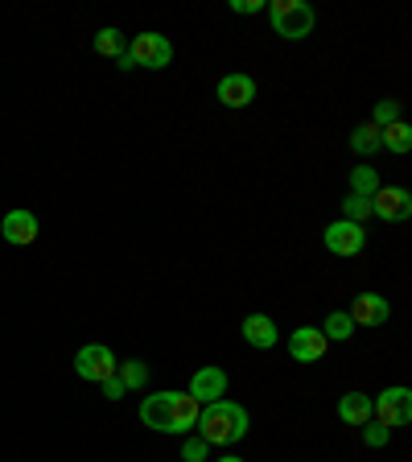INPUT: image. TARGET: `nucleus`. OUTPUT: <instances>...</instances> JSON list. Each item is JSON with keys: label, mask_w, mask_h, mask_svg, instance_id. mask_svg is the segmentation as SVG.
I'll list each match as a JSON object with an SVG mask.
<instances>
[{"label": "nucleus", "mask_w": 412, "mask_h": 462, "mask_svg": "<svg viewBox=\"0 0 412 462\" xmlns=\"http://www.w3.org/2000/svg\"><path fill=\"white\" fill-rule=\"evenodd\" d=\"M99 388H104V396H107V401H120V396H124V384H120L115 375H112V380H104V384H99Z\"/></svg>", "instance_id": "cd10ccee"}, {"label": "nucleus", "mask_w": 412, "mask_h": 462, "mask_svg": "<svg viewBox=\"0 0 412 462\" xmlns=\"http://www.w3.org/2000/svg\"><path fill=\"white\" fill-rule=\"evenodd\" d=\"M190 396L198 404L223 401V396H227V372H223V367H198L190 380Z\"/></svg>", "instance_id": "ddd939ff"}, {"label": "nucleus", "mask_w": 412, "mask_h": 462, "mask_svg": "<svg viewBox=\"0 0 412 462\" xmlns=\"http://www.w3.org/2000/svg\"><path fill=\"white\" fill-rule=\"evenodd\" d=\"M124 50H128V42H124V33H120L115 25H107V29H99L96 33V54H104V58H112L115 62Z\"/></svg>", "instance_id": "412c9836"}, {"label": "nucleus", "mask_w": 412, "mask_h": 462, "mask_svg": "<svg viewBox=\"0 0 412 462\" xmlns=\"http://www.w3.org/2000/svg\"><path fill=\"white\" fill-rule=\"evenodd\" d=\"M0 236H5V244H13V248H25V244L38 240V215L25 211V207H17V211L5 215Z\"/></svg>", "instance_id": "f8f14e48"}, {"label": "nucleus", "mask_w": 412, "mask_h": 462, "mask_svg": "<svg viewBox=\"0 0 412 462\" xmlns=\"http://www.w3.org/2000/svg\"><path fill=\"white\" fill-rule=\"evenodd\" d=\"M269 25H272V33L285 42H306L317 25V9L306 5V0H272Z\"/></svg>", "instance_id": "f03ea898"}, {"label": "nucleus", "mask_w": 412, "mask_h": 462, "mask_svg": "<svg viewBox=\"0 0 412 462\" xmlns=\"http://www.w3.org/2000/svg\"><path fill=\"white\" fill-rule=\"evenodd\" d=\"M371 417L384 430H400V425L412 421V393L404 384L396 388H384L380 396H371Z\"/></svg>", "instance_id": "20e7f679"}, {"label": "nucleus", "mask_w": 412, "mask_h": 462, "mask_svg": "<svg viewBox=\"0 0 412 462\" xmlns=\"http://www.w3.org/2000/svg\"><path fill=\"white\" fill-rule=\"evenodd\" d=\"M198 413H202V404L194 401L190 393H178V401H173V430L169 433H190L194 425H198Z\"/></svg>", "instance_id": "dca6fc26"}, {"label": "nucleus", "mask_w": 412, "mask_h": 462, "mask_svg": "<svg viewBox=\"0 0 412 462\" xmlns=\"http://www.w3.org/2000/svg\"><path fill=\"white\" fill-rule=\"evenodd\" d=\"M338 421H343V425H355V430H363V425L371 421V396L346 393L343 401H338Z\"/></svg>", "instance_id": "2eb2a0df"}, {"label": "nucleus", "mask_w": 412, "mask_h": 462, "mask_svg": "<svg viewBox=\"0 0 412 462\" xmlns=\"http://www.w3.org/2000/svg\"><path fill=\"white\" fill-rule=\"evenodd\" d=\"M115 380L124 384V393H136V388L149 384V364H141V359H124V364L115 367Z\"/></svg>", "instance_id": "6ab92c4d"}, {"label": "nucleus", "mask_w": 412, "mask_h": 462, "mask_svg": "<svg viewBox=\"0 0 412 462\" xmlns=\"http://www.w3.org/2000/svg\"><path fill=\"white\" fill-rule=\"evenodd\" d=\"M396 120H400V104H396V99H380V104L371 107L375 128H388V125H396Z\"/></svg>", "instance_id": "b1692460"}, {"label": "nucleus", "mask_w": 412, "mask_h": 462, "mask_svg": "<svg viewBox=\"0 0 412 462\" xmlns=\"http://www.w3.org/2000/svg\"><path fill=\"white\" fill-rule=\"evenodd\" d=\"M346 314H351V322H355V327H388L392 306H388L384 293H371V289H367V293H359L355 306L346 310Z\"/></svg>", "instance_id": "1a4fd4ad"}, {"label": "nucleus", "mask_w": 412, "mask_h": 462, "mask_svg": "<svg viewBox=\"0 0 412 462\" xmlns=\"http://www.w3.org/2000/svg\"><path fill=\"white\" fill-rule=\"evenodd\" d=\"M322 335H326V343H346V338L355 335V322H351L346 310H334V314L322 322Z\"/></svg>", "instance_id": "aec40b11"}, {"label": "nucleus", "mask_w": 412, "mask_h": 462, "mask_svg": "<svg viewBox=\"0 0 412 462\" xmlns=\"http://www.w3.org/2000/svg\"><path fill=\"white\" fill-rule=\"evenodd\" d=\"M351 153H359V157H371V153H380L384 144H380V128L367 120V125H355V133H351Z\"/></svg>", "instance_id": "f3484780"}, {"label": "nucleus", "mask_w": 412, "mask_h": 462, "mask_svg": "<svg viewBox=\"0 0 412 462\" xmlns=\"http://www.w3.org/2000/svg\"><path fill=\"white\" fill-rule=\"evenodd\" d=\"M215 96H219V104H223V107L240 112V107H248L252 99H256V79L243 75V70H231V75H223V79H219Z\"/></svg>", "instance_id": "6e6552de"}, {"label": "nucleus", "mask_w": 412, "mask_h": 462, "mask_svg": "<svg viewBox=\"0 0 412 462\" xmlns=\"http://www.w3.org/2000/svg\"><path fill=\"white\" fill-rule=\"evenodd\" d=\"M326 335H322V327H298L293 335H288V356L298 359V364H317V359L326 356Z\"/></svg>", "instance_id": "9d476101"}, {"label": "nucleus", "mask_w": 412, "mask_h": 462, "mask_svg": "<svg viewBox=\"0 0 412 462\" xmlns=\"http://www.w3.org/2000/svg\"><path fill=\"white\" fill-rule=\"evenodd\" d=\"M380 144H384L388 153H408V149H412V128H408V120H396V125L380 128Z\"/></svg>", "instance_id": "a211bd4d"}, {"label": "nucleus", "mask_w": 412, "mask_h": 462, "mask_svg": "<svg viewBox=\"0 0 412 462\" xmlns=\"http://www.w3.org/2000/svg\"><path fill=\"white\" fill-rule=\"evenodd\" d=\"M173 401H178V393H173V388L144 396V401H141V421L149 425V430H157V433H169L173 430Z\"/></svg>", "instance_id": "9b49d317"}, {"label": "nucleus", "mask_w": 412, "mask_h": 462, "mask_svg": "<svg viewBox=\"0 0 412 462\" xmlns=\"http://www.w3.org/2000/svg\"><path fill=\"white\" fill-rule=\"evenodd\" d=\"M128 54H133V62L144 70H165L173 62V42L165 38V33H136V38L128 42Z\"/></svg>", "instance_id": "39448f33"}, {"label": "nucleus", "mask_w": 412, "mask_h": 462, "mask_svg": "<svg viewBox=\"0 0 412 462\" xmlns=\"http://www.w3.org/2000/svg\"><path fill=\"white\" fill-rule=\"evenodd\" d=\"M115 367H120V359H115V351L107 343L78 346V356H75L78 380H87V384H104V380H112V375H115Z\"/></svg>", "instance_id": "7ed1b4c3"}, {"label": "nucleus", "mask_w": 412, "mask_h": 462, "mask_svg": "<svg viewBox=\"0 0 412 462\" xmlns=\"http://www.w3.org/2000/svg\"><path fill=\"white\" fill-rule=\"evenodd\" d=\"M206 450H211V446L202 442V438H186L182 442V458L186 462H206Z\"/></svg>", "instance_id": "a878e982"}, {"label": "nucleus", "mask_w": 412, "mask_h": 462, "mask_svg": "<svg viewBox=\"0 0 412 462\" xmlns=\"http://www.w3.org/2000/svg\"><path fill=\"white\" fill-rule=\"evenodd\" d=\"M248 409L243 404H235V401H211V404H202V413H198V438L206 446H235V442H243L248 438Z\"/></svg>", "instance_id": "f257e3e1"}, {"label": "nucleus", "mask_w": 412, "mask_h": 462, "mask_svg": "<svg viewBox=\"0 0 412 462\" xmlns=\"http://www.w3.org/2000/svg\"><path fill=\"white\" fill-rule=\"evenodd\" d=\"M375 190H380V173H375L371 165H355V170H351V194L371 199Z\"/></svg>", "instance_id": "4be33fe9"}, {"label": "nucleus", "mask_w": 412, "mask_h": 462, "mask_svg": "<svg viewBox=\"0 0 412 462\" xmlns=\"http://www.w3.org/2000/svg\"><path fill=\"white\" fill-rule=\"evenodd\" d=\"M243 343L248 346H256V351H272V346H277V322H272L269 314H248L243 318Z\"/></svg>", "instance_id": "4468645a"}, {"label": "nucleus", "mask_w": 412, "mask_h": 462, "mask_svg": "<svg viewBox=\"0 0 412 462\" xmlns=\"http://www.w3.org/2000/svg\"><path fill=\"white\" fill-rule=\"evenodd\" d=\"M343 219H346V223H363V219H371V199L346 194V199H343Z\"/></svg>", "instance_id": "5701e85b"}, {"label": "nucleus", "mask_w": 412, "mask_h": 462, "mask_svg": "<svg viewBox=\"0 0 412 462\" xmlns=\"http://www.w3.org/2000/svg\"><path fill=\"white\" fill-rule=\"evenodd\" d=\"M231 9L248 17V13H260V9H264V0H231Z\"/></svg>", "instance_id": "bb28decb"}, {"label": "nucleus", "mask_w": 412, "mask_h": 462, "mask_svg": "<svg viewBox=\"0 0 412 462\" xmlns=\"http://www.w3.org/2000/svg\"><path fill=\"white\" fill-rule=\"evenodd\" d=\"M371 215L384 223H404L412 215L408 186H380V190L371 194Z\"/></svg>", "instance_id": "0eeeda50"}, {"label": "nucleus", "mask_w": 412, "mask_h": 462, "mask_svg": "<svg viewBox=\"0 0 412 462\" xmlns=\"http://www.w3.org/2000/svg\"><path fill=\"white\" fill-rule=\"evenodd\" d=\"M115 67H120V70H136V62H133V54H128V50H124V54L115 58Z\"/></svg>", "instance_id": "c85d7f7f"}, {"label": "nucleus", "mask_w": 412, "mask_h": 462, "mask_svg": "<svg viewBox=\"0 0 412 462\" xmlns=\"http://www.w3.org/2000/svg\"><path fill=\"white\" fill-rule=\"evenodd\" d=\"M388 438H392V430H384L380 421H367V425H363V446H371V450L388 446Z\"/></svg>", "instance_id": "393cba45"}, {"label": "nucleus", "mask_w": 412, "mask_h": 462, "mask_svg": "<svg viewBox=\"0 0 412 462\" xmlns=\"http://www.w3.org/2000/svg\"><path fill=\"white\" fill-rule=\"evenodd\" d=\"M322 244H326L330 256H359V252L367 248V231H363V223L338 219L322 231Z\"/></svg>", "instance_id": "423d86ee"}, {"label": "nucleus", "mask_w": 412, "mask_h": 462, "mask_svg": "<svg viewBox=\"0 0 412 462\" xmlns=\"http://www.w3.org/2000/svg\"><path fill=\"white\" fill-rule=\"evenodd\" d=\"M219 462H243V458H235V454H223V458Z\"/></svg>", "instance_id": "c756f323"}]
</instances>
